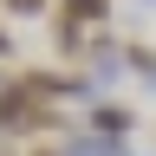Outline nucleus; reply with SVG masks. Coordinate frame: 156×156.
Listing matches in <instances>:
<instances>
[{
	"label": "nucleus",
	"instance_id": "f257e3e1",
	"mask_svg": "<svg viewBox=\"0 0 156 156\" xmlns=\"http://www.w3.org/2000/svg\"><path fill=\"white\" fill-rule=\"evenodd\" d=\"M91 130H104V136H117V143H124L130 111H124V104H91Z\"/></svg>",
	"mask_w": 156,
	"mask_h": 156
},
{
	"label": "nucleus",
	"instance_id": "f03ea898",
	"mask_svg": "<svg viewBox=\"0 0 156 156\" xmlns=\"http://www.w3.org/2000/svg\"><path fill=\"white\" fill-rule=\"evenodd\" d=\"M0 13H13V20H33V13H46V0H0Z\"/></svg>",
	"mask_w": 156,
	"mask_h": 156
},
{
	"label": "nucleus",
	"instance_id": "7ed1b4c3",
	"mask_svg": "<svg viewBox=\"0 0 156 156\" xmlns=\"http://www.w3.org/2000/svg\"><path fill=\"white\" fill-rule=\"evenodd\" d=\"M7 52H13V39H7V26H0V58H7Z\"/></svg>",
	"mask_w": 156,
	"mask_h": 156
},
{
	"label": "nucleus",
	"instance_id": "20e7f679",
	"mask_svg": "<svg viewBox=\"0 0 156 156\" xmlns=\"http://www.w3.org/2000/svg\"><path fill=\"white\" fill-rule=\"evenodd\" d=\"M33 156H58V150H33Z\"/></svg>",
	"mask_w": 156,
	"mask_h": 156
},
{
	"label": "nucleus",
	"instance_id": "39448f33",
	"mask_svg": "<svg viewBox=\"0 0 156 156\" xmlns=\"http://www.w3.org/2000/svg\"><path fill=\"white\" fill-rule=\"evenodd\" d=\"M143 7H156V0H143Z\"/></svg>",
	"mask_w": 156,
	"mask_h": 156
}]
</instances>
